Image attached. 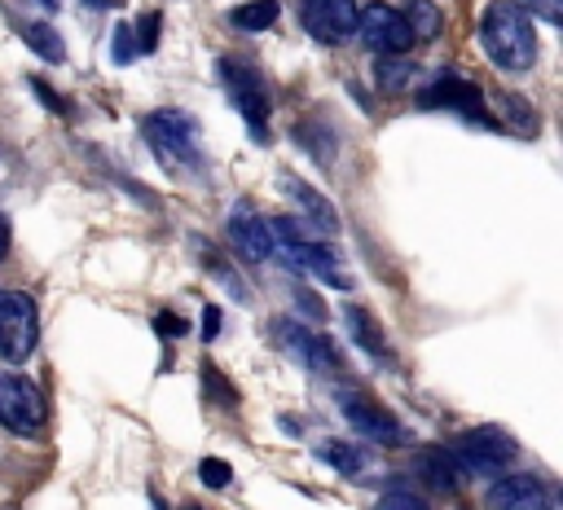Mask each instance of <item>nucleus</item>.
<instances>
[{"mask_svg": "<svg viewBox=\"0 0 563 510\" xmlns=\"http://www.w3.org/2000/svg\"><path fill=\"white\" fill-rule=\"evenodd\" d=\"M479 48L501 70H528L537 62V26L515 0H493L479 13Z\"/></svg>", "mask_w": 563, "mask_h": 510, "instance_id": "1", "label": "nucleus"}, {"mask_svg": "<svg viewBox=\"0 0 563 510\" xmlns=\"http://www.w3.org/2000/svg\"><path fill=\"white\" fill-rule=\"evenodd\" d=\"M145 141L154 145V154L167 163V167H194L198 163V123L180 110H154L145 114L141 123Z\"/></svg>", "mask_w": 563, "mask_h": 510, "instance_id": "2", "label": "nucleus"}, {"mask_svg": "<svg viewBox=\"0 0 563 510\" xmlns=\"http://www.w3.org/2000/svg\"><path fill=\"white\" fill-rule=\"evenodd\" d=\"M449 453H453V462H457L462 470H471V475H497L506 462H515L519 444H515V435H506L501 426H471L466 435H457V444H453Z\"/></svg>", "mask_w": 563, "mask_h": 510, "instance_id": "3", "label": "nucleus"}, {"mask_svg": "<svg viewBox=\"0 0 563 510\" xmlns=\"http://www.w3.org/2000/svg\"><path fill=\"white\" fill-rule=\"evenodd\" d=\"M40 339V317L31 295L22 290H0V356L4 361H26Z\"/></svg>", "mask_w": 563, "mask_h": 510, "instance_id": "4", "label": "nucleus"}, {"mask_svg": "<svg viewBox=\"0 0 563 510\" xmlns=\"http://www.w3.org/2000/svg\"><path fill=\"white\" fill-rule=\"evenodd\" d=\"M356 35L374 53H400L405 57L413 48V31H409L405 13L391 9V4H365L361 18H356Z\"/></svg>", "mask_w": 563, "mask_h": 510, "instance_id": "5", "label": "nucleus"}, {"mask_svg": "<svg viewBox=\"0 0 563 510\" xmlns=\"http://www.w3.org/2000/svg\"><path fill=\"white\" fill-rule=\"evenodd\" d=\"M0 422L18 435H35L44 422V396L22 374H0Z\"/></svg>", "mask_w": 563, "mask_h": 510, "instance_id": "6", "label": "nucleus"}, {"mask_svg": "<svg viewBox=\"0 0 563 510\" xmlns=\"http://www.w3.org/2000/svg\"><path fill=\"white\" fill-rule=\"evenodd\" d=\"M303 18V31L317 40V44H347L356 35V18H361V4L356 0H303L299 9Z\"/></svg>", "mask_w": 563, "mask_h": 510, "instance_id": "7", "label": "nucleus"}, {"mask_svg": "<svg viewBox=\"0 0 563 510\" xmlns=\"http://www.w3.org/2000/svg\"><path fill=\"white\" fill-rule=\"evenodd\" d=\"M339 413L347 418L352 431H361V435L374 440V444H400V440H405L400 422H396L378 400H369L365 391H339Z\"/></svg>", "mask_w": 563, "mask_h": 510, "instance_id": "8", "label": "nucleus"}, {"mask_svg": "<svg viewBox=\"0 0 563 510\" xmlns=\"http://www.w3.org/2000/svg\"><path fill=\"white\" fill-rule=\"evenodd\" d=\"M220 75H224V88H229L238 114L251 123L255 136H264V127H268V92H264V84L255 79V70H246V66L233 62V57H224V62H220Z\"/></svg>", "mask_w": 563, "mask_h": 510, "instance_id": "9", "label": "nucleus"}, {"mask_svg": "<svg viewBox=\"0 0 563 510\" xmlns=\"http://www.w3.org/2000/svg\"><path fill=\"white\" fill-rule=\"evenodd\" d=\"M418 106H440V110L466 114V119H475V123H493V119L484 114V92H479L466 75H457V70L435 75V84H431L427 92H418Z\"/></svg>", "mask_w": 563, "mask_h": 510, "instance_id": "10", "label": "nucleus"}, {"mask_svg": "<svg viewBox=\"0 0 563 510\" xmlns=\"http://www.w3.org/2000/svg\"><path fill=\"white\" fill-rule=\"evenodd\" d=\"M273 339H277L295 361H303L308 369H339V352H334L317 330H308V325H299V321L277 317V321H273Z\"/></svg>", "mask_w": 563, "mask_h": 510, "instance_id": "11", "label": "nucleus"}, {"mask_svg": "<svg viewBox=\"0 0 563 510\" xmlns=\"http://www.w3.org/2000/svg\"><path fill=\"white\" fill-rule=\"evenodd\" d=\"M488 506L493 510H554V492L537 475H501L488 488Z\"/></svg>", "mask_w": 563, "mask_h": 510, "instance_id": "12", "label": "nucleus"}, {"mask_svg": "<svg viewBox=\"0 0 563 510\" xmlns=\"http://www.w3.org/2000/svg\"><path fill=\"white\" fill-rule=\"evenodd\" d=\"M286 268H295V273H308V277H317V281H330V286H347L343 281V273H339V255L330 251V246H317V242H282V255H277Z\"/></svg>", "mask_w": 563, "mask_h": 510, "instance_id": "13", "label": "nucleus"}, {"mask_svg": "<svg viewBox=\"0 0 563 510\" xmlns=\"http://www.w3.org/2000/svg\"><path fill=\"white\" fill-rule=\"evenodd\" d=\"M229 242H233V251H238L242 259H251V264H260V259L273 255L268 220H260V215H251V211H242V207L229 215Z\"/></svg>", "mask_w": 563, "mask_h": 510, "instance_id": "14", "label": "nucleus"}, {"mask_svg": "<svg viewBox=\"0 0 563 510\" xmlns=\"http://www.w3.org/2000/svg\"><path fill=\"white\" fill-rule=\"evenodd\" d=\"M282 189H286V193L308 211V220H312V224H321L325 233H334V229H339V211H334V202H330L325 193L308 189L299 176H282Z\"/></svg>", "mask_w": 563, "mask_h": 510, "instance_id": "15", "label": "nucleus"}, {"mask_svg": "<svg viewBox=\"0 0 563 510\" xmlns=\"http://www.w3.org/2000/svg\"><path fill=\"white\" fill-rule=\"evenodd\" d=\"M343 325H347V334H352L356 347H365V352H374V356H387V334L378 330L374 312H365V308H356V303H343Z\"/></svg>", "mask_w": 563, "mask_h": 510, "instance_id": "16", "label": "nucleus"}, {"mask_svg": "<svg viewBox=\"0 0 563 510\" xmlns=\"http://www.w3.org/2000/svg\"><path fill=\"white\" fill-rule=\"evenodd\" d=\"M418 475L435 488V492H453L457 488V462L449 448H422L418 453Z\"/></svg>", "mask_w": 563, "mask_h": 510, "instance_id": "17", "label": "nucleus"}, {"mask_svg": "<svg viewBox=\"0 0 563 510\" xmlns=\"http://www.w3.org/2000/svg\"><path fill=\"white\" fill-rule=\"evenodd\" d=\"M409 79H418V66L409 57H400V53H378L374 57V84L383 92H405Z\"/></svg>", "mask_w": 563, "mask_h": 510, "instance_id": "18", "label": "nucleus"}, {"mask_svg": "<svg viewBox=\"0 0 563 510\" xmlns=\"http://www.w3.org/2000/svg\"><path fill=\"white\" fill-rule=\"evenodd\" d=\"M22 35H26V44L44 57V62H62L66 57V48H62V35L48 26V22H26L22 26Z\"/></svg>", "mask_w": 563, "mask_h": 510, "instance_id": "19", "label": "nucleus"}, {"mask_svg": "<svg viewBox=\"0 0 563 510\" xmlns=\"http://www.w3.org/2000/svg\"><path fill=\"white\" fill-rule=\"evenodd\" d=\"M273 22H277V0H246L233 9V26H242V31H264Z\"/></svg>", "mask_w": 563, "mask_h": 510, "instance_id": "20", "label": "nucleus"}, {"mask_svg": "<svg viewBox=\"0 0 563 510\" xmlns=\"http://www.w3.org/2000/svg\"><path fill=\"white\" fill-rule=\"evenodd\" d=\"M400 13H405V22H409L413 40H418V35H422V40H435V35H440V13H435L431 0H409V9H400Z\"/></svg>", "mask_w": 563, "mask_h": 510, "instance_id": "21", "label": "nucleus"}, {"mask_svg": "<svg viewBox=\"0 0 563 510\" xmlns=\"http://www.w3.org/2000/svg\"><path fill=\"white\" fill-rule=\"evenodd\" d=\"M321 457H325L339 475H356V470L365 466L361 448H352V444H343V440H325V444H321Z\"/></svg>", "mask_w": 563, "mask_h": 510, "instance_id": "22", "label": "nucleus"}, {"mask_svg": "<svg viewBox=\"0 0 563 510\" xmlns=\"http://www.w3.org/2000/svg\"><path fill=\"white\" fill-rule=\"evenodd\" d=\"M497 110H510V123L519 132H537V110L523 97H497Z\"/></svg>", "mask_w": 563, "mask_h": 510, "instance_id": "23", "label": "nucleus"}, {"mask_svg": "<svg viewBox=\"0 0 563 510\" xmlns=\"http://www.w3.org/2000/svg\"><path fill=\"white\" fill-rule=\"evenodd\" d=\"M528 18H545V22H563V0H515Z\"/></svg>", "mask_w": 563, "mask_h": 510, "instance_id": "24", "label": "nucleus"}, {"mask_svg": "<svg viewBox=\"0 0 563 510\" xmlns=\"http://www.w3.org/2000/svg\"><path fill=\"white\" fill-rule=\"evenodd\" d=\"M198 479H202L207 488H224V484H229V462H220V457H202Z\"/></svg>", "mask_w": 563, "mask_h": 510, "instance_id": "25", "label": "nucleus"}, {"mask_svg": "<svg viewBox=\"0 0 563 510\" xmlns=\"http://www.w3.org/2000/svg\"><path fill=\"white\" fill-rule=\"evenodd\" d=\"M132 40H141L136 53H154L158 48V13H145V22L132 31Z\"/></svg>", "mask_w": 563, "mask_h": 510, "instance_id": "26", "label": "nucleus"}, {"mask_svg": "<svg viewBox=\"0 0 563 510\" xmlns=\"http://www.w3.org/2000/svg\"><path fill=\"white\" fill-rule=\"evenodd\" d=\"M110 57H114L119 66L136 57V44H132V26H128V22H123V26H114V48H110Z\"/></svg>", "mask_w": 563, "mask_h": 510, "instance_id": "27", "label": "nucleus"}, {"mask_svg": "<svg viewBox=\"0 0 563 510\" xmlns=\"http://www.w3.org/2000/svg\"><path fill=\"white\" fill-rule=\"evenodd\" d=\"M383 510H427V501L413 497V492H387L383 497Z\"/></svg>", "mask_w": 563, "mask_h": 510, "instance_id": "28", "label": "nucleus"}, {"mask_svg": "<svg viewBox=\"0 0 563 510\" xmlns=\"http://www.w3.org/2000/svg\"><path fill=\"white\" fill-rule=\"evenodd\" d=\"M31 88H35V97H40V101H44L53 114H62V110H66V106H62V97H57V92H53L44 79H31Z\"/></svg>", "mask_w": 563, "mask_h": 510, "instance_id": "29", "label": "nucleus"}, {"mask_svg": "<svg viewBox=\"0 0 563 510\" xmlns=\"http://www.w3.org/2000/svg\"><path fill=\"white\" fill-rule=\"evenodd\" d=\"M158 334H167V339L176 334V339H180V334H185V321L172 317V312H158Z\"/></svg>", "mask_w": 563, "mask_h": 510, "instance_id": "30", "label": "nucleus"}, {"mask_svg": "<svg viewBox=\"0 0 563 510\" xmlns=\"http://www.w3.org/2000/svg\"><path fill=\"white\" fill-rule=\"evenodd\" d=\"M216 334H220V308H207V312H202V339L211 343Z\"/></svg>", "mask_w": 563, "mask_h": 510, "instance_id": "31", "label": "nucleus"}, {"mask_svg": "<svg viewBox=\"0 0 563 510\" xmlns=\"http://www.w3.org/2000/svg\"><path fill=\"white\" fill-rule=\"evenodd\" d=\"M9 242H13V229H9V215L0 211V259L9 255Z\"/></svg>", "mask_w": 563, "mask_h": 510, "instance_id": "32", "label": "nucleus"}, {"mask_svg": "<svg viewBox=\"0 0 563 510\" xmlns=\"http://www.w3.org/2000/svg\"><path fill=\"white\" fill-rule=\"evenodd\" d=\"M84 4H88V9H97V13H106V9H110V4H119V0H84Z\"/></svg>", "mask_w": 563, "mask_h": 510, "instance_id": "33", "label": "nucleus"}, {"mask_svg": "<svg viewBox=\"0 0 563 510\" xmlns=\"http://www.w3.org/2000/svg\"><path fill=\"white\" fill-rule=\"evenodd\" d=\"M180 510H202V506H180Z\"/></svg>", "mask_w": 563, "mask_h": 510, "instance_id": "34", "label": "nucleus"}, {"mask_svg": "<svg viewBox=\"0 0 563 510\" xmlns=\"http://www.w3.org/2000/svg\"><path fill=\"white\" fill-rule=\"evenodd\" d=\"M44 4H48V9H53V4H57V0H44Z\"/></svg>", "mask_w": 563, "mask_h": 510, "instance_id": "35", "label": "nucleus"}]
</instances>
